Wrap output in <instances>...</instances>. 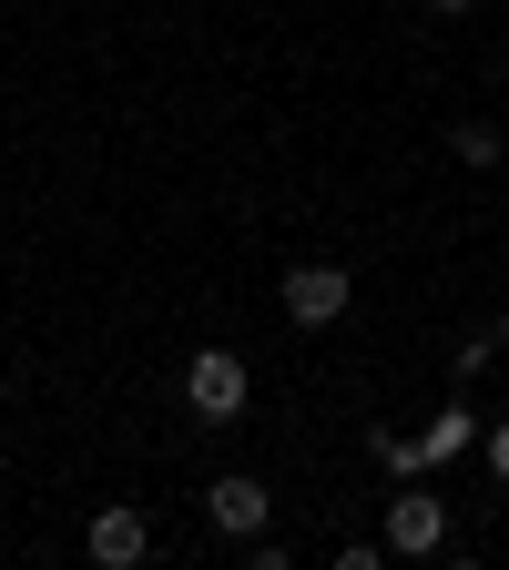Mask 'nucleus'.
I'll use <instances>...</instances> for the list:
<instances>
[{"mask_svg":"<svg viewBox=\"0 0 509 570\" xmlns=\"http://www.w3.org/2000/svg\"><path fill=\"white\" fill-rule=\"evenodd\" d=\"M245 387H255V377H245L235 346H204L194 367H184V407H194L204 428H235V417H245Z\"/></svg>","mask_w":509,"mask_h":570,"instance_id":"2","label":"nucleus"},{"mask_svg":"<svg viewBox=\"0 0 509 570\" xmlns=\"http://www.w3.org/2000/svg\"><path fill=\"white\" fill-rule=\"evenodd\" d=\"M388 550H398V560H439V550H449V499L408 479V489L388 499Z\"/></svg>","mask_w":509,"mask_h":570,"instance_id":"3","label":"nucleus"},{"mask_svg":"<svg viewBox=\"0 0 509 570\" xmlns=\"http://www.w3.org/2000/svg\"><path fill=\"white\" fill-rule=\"evenodd\" d=\"M489 469H499V479H509V417H499V428H489Z\"/></svg>","mask_w":509,"mask_h":570,"instance_id":"9","label":"nucleus"},{"mask_svg":"<svg viewBox=\"0 0 509 570\" xmlns=\"http://www.w3.org/2000/svg\"><path fill=\"white\" fill-rule=\"evenodd\" d=\"M469 439H479V417H469V407H439V417L418 428V449H428V469H439V459H459Z\"/></svg>","mask_w":509,"mask_h":570,"instance_id":"6","label":"nucleus"},{"mask_svg":"<svg viewBox=\"0 0 509 570\" xmlns=\"http://www.w3.org/2000/svg\"><path fill=\"white\" fill-rule=\"evenodd\" d=\"M428 11H439V21H469V11H479V0H428Z\"/></svg>","mask_w":509,"mask_h":570,"instance_id":"10","label":"nucleus"},{"mask_svg":"<svg viewBox=\"0 0 509 570\" xmlns=\"http://www.w3.org/2000/svg\"><path fill=\"white\" fill-rule=\"evenodd\" d=\"M368 449H378V459H388L398 479H418V469H428V449L408 439V428H368Z\"/></svg>","mask_w":509,"mask_h":570,"instance_id":"8","label":"nucleus"},{"mask_svg":"<svg viewBox=\"0 0 509 570\" xmlns=\"http://www.w3.org/2000/svg\"><path fill=\"white\" fill-rule=\"evenodd\" d=\"M449 154H459L469 174H489V164L509 154V142H499V122H449Z\"/></svg>","mask_w":509,"mask_h":570,"instance_id":"7","label":"nucleus"},{"mask_svg":"<svg viewBox=\"0 0 509 570\" xmlns=\"http://www.w3.org/2000/svg\"><path fill=\"white\" fill-rule=\"evenodd\" d=\"M82 550H92L102 570H133L143 550H154V520H143V510H123V499H112V510H92V530H82Z\"/></svg>","mask_w":509,"mask_h":570,"instance_id":"5","label":"nucleus"},{"mask_svg":"<svg viewBox=\"0 0 509 570\" xmlns=\"http://www.w3.org/2000/svg\"><path fill=\"white\" fill-rule=\"evenodd\" d=\"M346 306H356V275L336 255H296L285 265V326H336Z\"/></svg>","mask_w":509,"mask_h":570,"instance_id":"1","label":"nucleus"},{"mask_svg":"<svg viewBox=\"0 0 509 570\" xmlns=\"http://www.w3.org/2000/svg\"><path fill=\"white\" fill-rule=\"evenodd\" d=\"M204 520L225 530V540H255L265 520H275V499H265V479H245V469H225V479H204Z\"/></svg>","mask_w":509,"mask_h":570,"instance_id":"4","label":"nucleus"}]
</instances>
